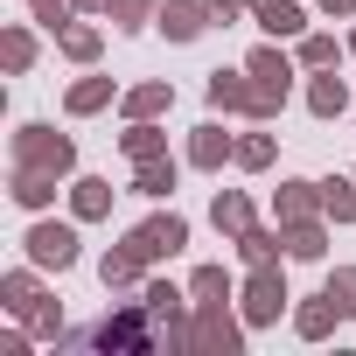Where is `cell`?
Instances as JSON below:
<instances>
[{
	"label": "cell",
	"mask_w": 356,
	"mask_h": 356,
	"mask_svg": "<svg viewBox=\"0 0 356 356\" xmlns=\"http://www.w3.org/2000/svg\"><path fill=\"white\" fill-rule=\"evenodd\" d=\"M203 98H210V112H238V119H259V126H273V119L286 112V91L259 84L252 70H210Z\"/></svg>",
	"instance_id": "6da1fadb"
},
{
	"label": "cell",
	"mask_w": 356,
	"mask_h": 356,
	"mask_svg": "<svg viewBox=\"0 0 356 356\" xmlns=\"http://www.w3.org/2000/svg\"><path fill=\"white\" fill-rule=\"evenodd\" d=\"M8 154H15V168H49V175H63V182L77 175V140H70V133H56V126H42V119L15 126Z\"/></svg>",
	"instance_id": "7a4b0ae2"
},
{
	"label": "cell",
	"mask_w": 356,
	"mask_h": 356,
	"mask_svg": "<svg viewBox=\"0 0 356 356\" xmlns=\"http://www.w3.org/2000/svg\"><path fill=\"white\" fill-rule=\"evenodd\" d=\"M245 314H231V300H196L189 307V356H238L245 349Z\"/></svg>",
	"instance_id": "3957f363"
},
{
	"label": "cell",
	"mask_w": 356,
	"mask_h": 356,
	"mask_svg": "<svg viewBox=\"0 0 356 356\" xmlns=\"http://www.w3.org/2000/svg\"><path fill=\"white\" fill-rule=\"evenodd\" d=\"M22 259L42 266V273H70V266H77V217H70V224L35 217V224L22 231Z\"/></svg>",
	"instance_id": "277c9868"
},
{
	"label": "cell",
	"mask_w": 356,
	"mask_h": 356,
	"mask_svg": "<svg viewBox=\"0 0 356 356\" xmlns=\"http://www.w3.org/2000/svg\"><path fill=\"white\" fill-rule=\"evenodd\" d=\"M238 314L252 328H273L280 314H293V293H286V273L280 266H252V280L238 286Z\"/></svg>",
	"instance_id": "5b68a950"
},
{
	"label": "cell",
	"mask_w": 356,
	"mask_h": 356,
	"mask_svg": "<svg viewBox=\"0 0 356 356\" xmlns=\"http://www.w3.org/2000/svg\"><path fill=\"white\" fill-rule=\"evenodd\" d=\"M84 342H91V349H161V328H154V314H147L140 300H126V307H112Z\"/></svg>",
	"instance_id": "8992f818"
},
{
	"label": "cell",
	"mask_w": 356,
	"mask_h": 356,
	"mask_svg": "<svg viewBox=\"0 0 356 356\" xmlns=\"http://www.w3.org/2000/svg\"><path fill=\"white\" fill-rule=\"evenodd\" d=\"M126 245H133L147 266H161V259H175V252L189 245V217H175V210H154L147 224H133V231H126Z\"/></svg>",
	"instance_id": "52a82bcc"
},
{
	"label": "cell",
	"mask_w": 356,
	"mask_h": 356,
	"mask_svg": "<svg viewBox=\"0 0 356 356\" xmlns=\"http://www.w3.org/2000/svg\"><path fill=\"white\" fill-rule=\"evenodd\" d=\"M154 29H161L168 42H203V35L217 29V15H210V0H161Z\"/></svg>",
	"instance_id": "ba28073f"
},
{
	"label": "cell",
	"mask_w": 356,
	"mask_h": 356,
	"mask_svg": "<svg viewBox=\"0 0 356 356\" xmlns=\"http://www.w3.org/2000/svg\"><path fill=\"white\" fill-rule=\"evenodd\" d=\"M224 161H238V133H224V119H203V126L189 133V168L217 175Z\"/></svg>",
	"instance_id": "9c48e42d"
},
{
	"label": "cell",
	"mask_w": 356,
	"mask_h": 356,
	"mask_svg": "<svg viewBox=\"0 0 356 356\" xmlns=\"http://www.w3.org/2000/svg\"><path fill=\"white\" fill-rule=\"evenodd\" d=\"M335 321H342V307H335V293L321 286V293H307V300H293V335L300 342H328L335 335Z\"/></svg>",
	"instance_id": "30bf717a"
},
{
	"label": "cell",
	"mask_w": 356,
	"mask_h": 356,
	"mask_svg": "<svg viewBox=\"0 0 356 356\" xmlns=\"http://www.w3.org/2000/svg\"><path fill=\"white\" fill-rule=\"evenodd\" d=\"M245 15L273 35V42H286V35H307V8L300 0H245Z\"/></svg>",
	"instance_id": "8fae6325"
},
{
	"label": "cell",
	"mask_w": 356,
	"mask_h": 356,
	"mask_svg": "<svg viewBox=\"0 0 356 356\" xmlns=\"http://www.w3.org/2000/svg\"><path fill=\"white\" fill-rule=\"evenodd\" d=\"M300 217H321V182L286 175V182L273 189V224H300Z\"/></svg>",
	"instance_id": "7c38bea8"
},
{
	"label": "cell",
	"mask_w": 356,
	"mask_h": 356,
	"mask_svg": "<svg viewBox=\"0 0 356 356\" xmlns=\"http://www.w3.org/2000/svg\"><path fill=\"white\" fill-rule=\"evenodd\" d=\"M112 182H105V175H70V217L77 224H98V217H112Z\"/></svg>",
	"instance_id": "4fadbf2b"
},
{
	"label": "cell",
	"mask_w": 356,
	"mask_h": 356,
	"mask_svg": "<svg viewBox=\"0 0 356 356\" xmlns=\"http://www.w3.org/2000/svg\"><path fill=\"white\" fill-rule=\"evenodd\" d=\"M119 112H126V119H168V112H175V84H168V77H147V84L119 91Z\"/></svg>",
	"instance_id": "5bb4252c"
},
{
	"label": "cell",
	"mask_w": 356,
	"mask_h": 356,
	"mask_svg": "<svg viewBox=\"0 0 356 356\" xmlns=\"http://www.w3.org/2000/svg\"><path fill=\"white\" fill-rule=\"evenodd\" d=\"M56 182H63V175H49V168H15V175H8V196L42 217V210L56 203Z\"/></svg>",
	"instance_id": "9a60e30c"
},
{
	"label": "cell",
	"mask_w": 356,
	"mask_h": 356,
	"mask_svg": "<svg viewBox=\"0 0 356 356\" xmlns=\"http://www.w3.org/2000/svg\"><path fill=\"white\" fill-rule=\"evenodd\" d=\"M307 112H314V119H342V112H349V77L307 70Z\"/></svg>",
	"instance_id": "2e32d148"
},
{
	"label": "cell",
	"mask_w": 356,
	"mask_h": 356,
	"mask_svg": "<svg viewBox=\"0 0 356 356\" xmlns=\"http://www.w3.org/2000/svg\"><path fill=\"white\" fill-rule=\"evenodd\" d=\"M98 280H105V293H133V286H147V259L133 245H119V252L98 259Z\"/></svg>",
	"instance_id": "e0dca14e"
},
{
	"label": "cell",
	"mask_w": 356,
	"mask_h": 356,
	"mask_svg": "<svg viewBox=\"0 0 356 356\" xmlns=\"http://www.w3.org/2000/svg\"><path fill=\"white\" fill-rule=\"evenodd\" d=\"M42 266H15V273H0V307H8V314H35V300H42V280H35Z\"/></svg>",
	"instance_id": "ac0fdd59"
},
{
	"label": "cell",
	"mask_w": 356,
	"mask_h": 356,
	"mask_svg": "<svg viewBox=\"0 0 356 356\" xmlns=\"http://www.w3.org/2000/svg\"><path fill=\"white\" fill-rule=\"evenodd\" d=\"M293 63H300V56H286L280 42H259V49L245 56V70H252L259 84H273V91H293Z\"/></svg>",
	"instance_id": "d6986e66"
},
{
	"label": "cell",
	"mask_w": 356,
	"mask_h": 356,
	"mask_svg": "<svg viewBox=\"0 0 356 356\" xmlns=\"http://www.w3.org/2000/svg\"><path fill=\"white\" fill-rule=\"evenodd\" d=\"M112 98H119V84H112V77H98V70H91V77H77V84H70V91H63V112H70V119H91V112H105V105H112Z\"/></svg>",
	"instance_id": "ffe728a7"
},
{
	"label": "cell",
	"mask_w": 356,
	"mask_h": 356,
	"mask_svg": "<svg viewBox=\"0 0 356 356\" xmlns=\"http://www.w3.org/2000/svg\"><path fill=\"white\" fill-rule=\"evenodd\" d=\"M280 238H286V259L314 266V259L328 252V217H300V224H280Z\"/></svg>",
	"instance_id": "44dd1931"
},
{
	"label": "cell",
	"mask_w": 356,
	"mask_h": 356,
	"mask_svg": "<svg viewBox=\"0 0 356 356\" xmlns=\"http://www.w3.org/2000/svg\"><path fill=\"white\" fill-rule=\"evenodd\" d=\"M210 224H217L224 238L252 231V224H259V217H252V196H245V189H217V196H210Z\"/></svg>",
	"instance_id": "7402d4cb"
},
{
	"label": "cell",
	"mask_w": 356,
	"mask_h": 356,
	"mask_svg": "<svg viewBox=\"0 0 356 356\" xmlns=\"http://www.w3.org/2000/svg\"><path fill=\"white\" fill-rule=\"evenodd\" d=\"M231 245H238V259H245V266H280V252H286L280 224H252V231H238Z\"/></svg>",
	"instance_id": "603a6c76"
},
{
	"label": "cell",
	"mask_w": 356,
	"mask_h": 356,
	"mask_svg": "<svg viewBox=\"0 0 356 356\" xmlns=\"http://www.w3.org/2000/svg\"><path fill=\"white\" fill-rule=\"evenodd\" d=\"M175 154H161V161H133V196H147V203H161V196H175Z\"/></svg>",
	"instance_id": "cb8c5ba5"
},
{
	"label": "cell",
	"mask_w": 356,
	"mask_h": 356,
	"mask_svg": "<svg viewBox=\"0 0 356 356\" xmlns=\"http://www.w3.org/2000/svg\"><path fill=\"white\" fill-rule=\"evenodd\" d=\"M119 147H126V161H161L168 154V133H161V119H126Z\"/></svg>",
	"instance_id": "d4e9b609"
},
{
	"label": "cell",
	"mask_w": 356,
	"mask_h": 356,
	"mask_svg": "<svg viewBox=\"0 0 356 356\" xmlns=\"http://www.w3.org/2000/svg\"><path fill=\"white\" fill-rule=\"evenodd\" d=\"M56 49H63L70 63H84V70H91V63L105 56V29H91V22H70V29L56 35Z\"/></svg>",
	"instance_id": "484cf974"
},
{
	"label": "cell",
	"mask_w": 356,
	"mask_h": 356,
	"mask_svg": "<svg viewBox=\"0 0 356 356\" xmlns=\"http://www.w3.org/2000/svg\"><path fill=\"white\" fill-rule=\"evenodd\" d=\"M321 217L328 224H356V175H328L321 182Z\"/></svg>",
	"instance_id": "4316f807"
},
{
	"label": "cell",
	"mask_w": 356,
	"mask_h": 356,
	"mask_svg": "<svg viewBox=\"0 0 356 356\" xmlns=\"http://www.w3.org/2000/svg\"><path fill=\"white\" fill-rule=\"evenodd\" d=\"M0 63H8L15 77H29V70H35V29H22V22L0 29Z\"/></svg>",
	"instance_id": "83f0119b"
},
{
	"label": "cell",
	"mask_w": 356,
	"mask_h": 356,
	"mask_svg": "<svg viewBox=\"0 0 356 356\" xmlns=\"http://www.w3.org/2000/svg\"><path fill=\"white\" fill-rule=\"evenodd\" d=\"M349 42H335V35H293V56H300V70H335V56H342Z\"/></svg>",
	"instance_id": "f1b7e54d"
},
{
	"label": "cell",
	"mask_w": 356,
	"mask_h": 356,
	"mask_svg": "<svg viewBox=\"0 0 356 356\" xmlns=\"http://www.w3.org/2000/svg\"><path fill=\"white\" fill-rule=\"evenodd\" d=\"M273 154H280V140H273V133H238V168H245V175H266V168H273Z\"/></svg>",
	"instance_id": "f546056e"
},
{
	"label": "cell",
	"mask_w": 356,
	"mask_h": 356,
	"mask_svg": "<svg viewBox=\"0 0 356 356\" xmlns=\"http://www.w3.org/2000/svg\"><path fill=\"white\" fill-rule=\"evenodd\" d=\"M105 15H112V29H154V15H161V0H105Z\"/></svg>",
	"instance_id": "4dcf8cb0"
},
{
	"label": "cell",
	"mask_w": 356,
	"mask_h": 356,
	"mask_svg": "<svg viewBox=\"0 0 356 356\" xmlns=\"http://www.w3.org/2000/svg\"><path fill=\"white\" fill-rule=\"evenodd\" d=\"M29 22H35L42 35H63V29L77 22V0H29Z\"/></svg>",
	"instance_id": "1f68e13d"
},
{
	"label": "cell",
	"mask_w": 356,
	"mask_h": 356,
	"mask_svg": "<svg viewBox=\"0 0 356 356\" xmlns=\"http://www.w3.org/2000/svg\"><path fill=\"white\" fill-rule=\"evenodd\" d=\"M238 286H231V273L224 266H196L189 273V300H231Z\"/></svg>",
	"instance_id": "d6a6232c"
},
{
	"label": "cell",
	"mask_w": 356,
	"mask_h": 356,
	"mask_svg": "<svg viewBox=\"0 0 356 356\" xmlns=\"http://www.w3.org/2000/svg\"><path fill=\"white\" fill-rule=\"evenodd\" d=\"M321 286L335 293V307H342V321H356V266H335V273H328Z\"/></svg>",
	"instance_id": "836d02e7"
},
{
	"label": "cell",
	"mask_w": 356,
	"mask_h": 356,
	"mask_svg": "<svg viewBox=\"0 0 356 356\" xmlns=\"http://www.w3.org/2000/svg\"><path fill=\"white\" fill-rule=\"evenodd\" d=\"M29 328H35L42 342H56V335H63V307H56V300L42 293V300H35V314H29Z\"/></svg>",
	"instance_id": "e575fe53"
},
{
	"label": "cell",
	"mask_w": 356,
	"mask_h": 356,
	"mask_svg": "<svg viewBox=\"0 0 356 356\" xmlns=\"http://www.w3.org/2000/svg\"><path fill=\"white\" fill-rule=\"evenodd\" d=\"M29 335H35V328H29ZM29 335H22V328H8V335H0V356H29Z\"/></svg>",
	"instance_id": "d590c367"
},
{
	"label": "cell",
	"mask_w": 356,
	"mask_h": 356,
	"mask_svg": "<svg viewBox=\"0 0 356 356\" xmlns=\"http://www.w3.org/2000/svg\"><path fill=\"white\" fill-rule=\"evenodd\" d=\"M314 8H321L328 22H349V15H356V0H314Z\"/></svg>",
	"instance_id": "8d00e7d4"
},
{
	"label": "cell",
	"mask_w": 356,
	"mask_h": 356,
	"mask_svg": "<svg viewBox=\"0 0 356 356\" xmlns=\"http://www.w3.org/2000/svg\"><path fill=\"white\" fill-rule=\"evenodd\" d=\"M210 15H217V22H224V29H231V22H238V15H245V0H210Z\"/></svg>",
	"instance_id": "74e56055"
},
{
	"label": "cell",
	"mask_w": 356,
	"mask_h": 356,
	"mask_svg": "<svg viewBox=\"0 0 356 356\" xmlns=\"http://www.w3.org/2000/svg\"><path fill=\"white\" fill-rule=\"evenodd\" d=\"M98 8H105V0H77V15H98Z\"/></svg>",
	"instance_id": "f35d334b"
},
{
	"label": "cell",
	"mask_w": 356,
	"mask_h": 356,
	"mask_svg": "<svg viewBox=\"0 0 356 356\" xmlns=\"http://www.w3.org/2000/svg\"><path fill=\"white\" fill-rule=\"evenodd\" d=\"M349 56H356V29H349Z\"/></svg>",
	"instance_id": "ab89813d"
}]
</instances>
